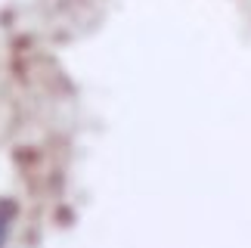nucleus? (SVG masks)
<instances>
[{"label": "nucleus", "instance_id": "f257e3e1", "mask_svg": "<svg viewBox=\"0 0 251 248\" xmlns=\"http://www.w3.org/2000/svg\"><path fill=\"white\" fill-rule=\"evenodd\" d=\"M9 221H13V205H9V202H0V248H3V242H6Z\"/></svg>", "mask_w": 251, "mask_h": 248}]
</instances>
